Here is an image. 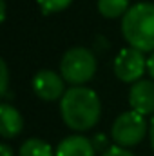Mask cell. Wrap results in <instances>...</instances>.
<instances>
[{"instance_id": "cell-17", "label": "cell", "mask_w": 154, "mask_h": 156, "mask_svg": "<svg viewBox=\"0 0 154 156\" xmlns=\"http://www.w3.org/2000/svg\"><path fill=\"white\" fill-rule=\"evenodd\" d=\"M149 136H151V145H152V151H154V118L151 120V127H149Z\"/></svg>"}, {"instance_id": "cell-12", "label": "cell", "mask_w": 154, "mask_h": 156, "mask_svg": "<svg viewBox=\"0 0 154 156\" xmlns=\"http://www.w3.org/2000/svg\"><path fill=\"white\" fill-rule=\"evenodd\" d=\"M37 2L45 15H51V13H58V11L65 9L73 0H37Z\"/></svg>"}, {"instance_id": "cell-10", "label": "cell", "mask_w": 154, "mask_h": 156, "mask_svg": "<svg viewBox=\"0 0 154 156\" xmlns=\"http://www.w3.org/2000/svg\"><path fill=\"white\" fill-rule=\"evenodd\" d=\"M18 156H56V153H53L51 145L40 138H29L22 144Z\"/></svg>"}, {"instance_id": "cell-11", "label": "cell", "mask_w": 154, "mask_h": 156, "mask_svg": "<svg viewBox=\"0 0 154 156\" xmlns=\"http://www.w3.org/2000/svg\"><path fill=\"white\" fill-rule=\"evenodd\" d=\"M98 11L105 18H118L129 11V0H98Z\"/></svg>"}, {"instance_id": "cell-7", "label": "cell", "mask_w": 154, "mask_h": 156, "mask_svg": "<svg viewBox=\"0 0 154 156\" xmlns=\"http://www.w3.org/2000/svg\"><path fill=\"white\" fill-rule=\"evenodd\" d=\"M131 109L140 115L154 113V80H138L129 91Z\"/></svg>"}, {"instance_id": "cell-14", "label": "cell", "mask_w": 154, "mask_h": 156, "mask_svg": "<svg viewBox=\"0 0 154 156\" xmlns=\"http://www.w3.org/2000/svg\"><path fill=\"white\" fill-rule=\"evenodd\" d=\"M102 156H134L131 151H127L125 147H120V145H114V147H109Z\"/></svg>"}, {"instance_id": "cell-16", "label": "cell", "mask_w": 154, "mask_h": 156, "mask_svg": "<svg viewBox=\"0 0 154 156\" xmlns=\"http://www.w3.org/2000/svg\"><path fill=\"white\" fill-rule=\"evenodd\" d=\"M147 71H149V75H151L152 80H154V53L149 56V60H147Z\"/></svg>"}, {"instance_id": "cell-15", "label": "cell", "mask_w": 154, "mask_h": 156, "mask_svg": "<svg viewBox=\"0 0 154 156\" xmlns=\"http://www.w3.org/2000/svg\"><path fill=\"white\" fill-rule=\"evenodd\" d=\"M0 156H13V149L7 144H2L0 145Z\"/></svg>"}, {"instance_id": "cell-5", "label": "cell", "mask_w": 154, "mask_h": 156, "mask_svg": "<svg viewBox=\"0 0 154 156\" xmlns=\"http://www.w3.org/2000/svg\"><path fill=\"white\" fill-rule=\"evenodd\" d=\"M147 62L142 51L134 47H125L118 53L114 60V75L125 83H136L145 73Z\"/></svg>"}, {"instance_id": "cell-18", "label": "cell", "mask_w": 154, "mask_h": 156, "mask_svg": "<svg viewBox=\"0 0 154 156\" xmlns=\"http://www.w3.org/2000/svg\"><path fill=\"white\" fill-rule=\"evenodd\" d=\"M0 4H2V13H0V18L4 20V18H5V0H0Z\"/></svg>"}, {"instance_id": "cell-9", "label": "cell", "mask_w": 154, "mask_h": 156, "mask_svg": "<svg viewBox=\"0 0 154 156\" xmlns=\"http://www.w3.org/2000/svg\"><path fill=\"white\" fill-rule=\"evenodd\" d=\"M24 129L22 115L9 104L0 105V134L4 138H15Z\"/></svg>"}, {"instance_id": "cell-1", "label": "cell", "mask_w": 154, "mask_h": 156, "mask_svg": "<svg viewBox=\"0 0 154 156\" xmlns=\"http://www.w3.org/2000/svg\"><path fill=\"white\" fill-rule=\"evenodd\" d=\"M60 115L65 125L73 131L93 129L102 115V104L98 94L82 85H73L60 98Z\"/></svg>"}, {"instance_id": "cell-13", "label": "cell", "mask_w": 154, "mask_h": 156, "mask_svg": "<svg viewBox=\"0 0 154 156\" xmlns=\"http://www.w3.org/2000/svg\"><path fill=\"white\" fill-rule=\"evenodd\" d=\"M7 83H9V71H7L5 62L2 60L0 62V94L7 93Z\"/></svg>"}, {"instance_id": "cell-4", "label": "cell", "mask_w": 154, "mask_h": 156, "mask_svg": "<svg viewBox=\"0 0 154 156\" xmlns=\"http://www.w3.org/2000/svg\"><path fill=\"white\" fill-rule=\"evenodd\" d=\"M145 133H147L145 116L136 111L121 113L114 120L113 129H111V136H113L114 144L120 147H125V149L138 145L145 138Z\"/></svg>"}, {"instance_id": "cell-8", "label": "cell", "mask_w": 154, "mask_h": 156, "mask_svg": "<svg viewBox=\"0 0 154 156\" xmlns=\"http://www.w3.org/2000/svg\"><path fill=\"white\" fill-rule=\"evenodd\" d=\"M94 151L96 149L89 138L75 134V136L64 138L58 144L54 153H56V156H94Z\"/></svg>"}, {"instance_id": "cell-3", "label": "cell", "mask_w": 154, "mask_h": 156, "mask_svg": "<svg viewBox=\"0 0 154 156\" xmlns=\"http://www.w3.org/2000/svg\"><path fill=\"white\" fill-rule=\"evenodd\" d=\"M96 73V58L85 47L69 49L60 62V75L71 85H82Z\"/></svg>"}, {"instance_id": "cell-6", "label": "cell", "mask_w": 154, "mask_h": 156, "mask_svg": "<svg viewBox=\"0 0 154 156\" xmlns=\"http://www.w3.org/2000/svg\"><path fill=\"white\" fill-rule=\"evenodd\" d=\"M33 91L44 102H54L65 94L64 91V76L51 69H42L33 76Z\"/></svg>"}, {"instance_id": "cell-2", "label": "cell", "mask_w": 154, "mask_h": 156, "mask_svg": "<svg viewBox=\"0 0 154 156\" xmlns=\"http://www.w3.org/2000/svg\"><path fill=\"white\" fill-rule=\"evenodd\" d=\"M121 33L129 47L142 53L154 51V4L142 2L132 5L123 15Z\"/></svg>"}]
</instances>
